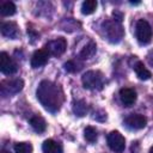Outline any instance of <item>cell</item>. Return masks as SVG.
Here are the masks:
<instances>
[{"mask_svg": "<svg viewBox=\"0 0 153 153\" xmlns=\"http://www.w3.org/2000/svg\"><path fill=\"white\" fill-rule=\"evenodd\" d=\"M96 51H97V45H96V43L90 42L87 45H85V47L82 48V50H81L80 54H79V57L82 59V60L90 59V57H92V56L96 54Z\"/></svg>", "mask_w": 153, "mask_h": 153, "instance_id": "2e32d148", "label": "cell"}, {"mask_svg": "<svg viewBox=\"0 0 153 153\" xmlns=\"http://www.w3.org/2000/svg\"><path fill=\"white\" fill-rule=\"evenodd\" d=\"M32 145L30 142H18L14 145L16 153H32Z\"/></svg>", "mask_w": 153, "mask_h": 153, "instance_id": "ffe728a7", "label": "cell"}, {"mask_svg": "<svg viewBox=\"0 0 153 153\" xmlns=\"http://www.w3.org/2000/svg\"><path fill=\"white\" fill-rule=\"evenodd\" d=\"M124 123L128 128L130 129H142L146 127L147 124V118L143 116V115H140V114H130L126 120H124Z\"/></svg>", "mask_w": 153, "mask_h": 153, "instance_id": "9c48e42d", "label": "cell"}, {"mask_svg": "<svg viewBox=\"0 0 153 153\" xmlns=\"http://www.w3.org/2000/svg\"><path fill=\"white\" fill-rule=\"evenodd\" d=\"M24 86V82L22 79H12V80H5L0 85V92L4 97L12 96L22 91Z\"/></svg>", "mask_w": 153, "mask_h": 153, "instance_id": "8992f818", "label": "cell"}, {"mask_svg": "<svg viewBox=\"0 0 153 153\" xmlns=\"http://www.w3.org/2000/svg\"><path fill=\"white\" fill-rule=\"evenodd\" d=\"M0 30H1V35H2V36L7 37V38H11V39H16V38H18L19 35H20L17 24L13 23V22L2 23L1 26H0Z\"/></svg>", "mask_w": 153, "mask_h": 153, "instance_id": "30bf717a", "label": "cell"}, {"mask_svg": "<svg viewBox=\"0 0 153 153\" xmlns=\"http://www.w3.org/2000/svg\"><path fill=\"white\" fill-rule=\"evenodd\" d=\"M149 153H153V146L151 147V149H149Z\"/></svg>", "mask_w": 153, "mask_h": 153, "instance_id": "603a6c76", "label": "cell"}, {"mask_svg": "<svg viewBox=\"0 0 153 153\" xmlns=\"http://www.w3.org/2000/svg\"><path fill=\"white\" fill-rule=\"evenodd\" d=\"M134 71H135L137 78H139L140 80H148V79L152 76L151 72L146 68V66H145L143 62H141V61H137V62L134 65Z\"/></svg>", "mask_w": 153, "mask_h": 153, "instance_id": "5bb4252c", "label": "cell"}, {"mask_svg": "<svg viewBox=\"0 0 153 153\" xmlns=\"http://www.w3.org/2000/svg\"><path fill=\"white\" fill-rule=\"evenodd\" d=\"M135 36L141 44H148L153 36V30L149 23L145 19H139L135 25Z\"/></svg>", "mask_w": 153, "mask_h": 153, "instance_id": "3957f363", "label": "cell"}, {"mask_svg": "<svg viewBox=\"0 0 153 153\" xmlns=\"http://www.w3.org/2000/svg\"><path fill=\"white\" fill-rule=\"evenodd\" d=\"M97 8V1L96 0H86L81 5V13L82 14H92Z\"/></svg>", "mask_w": 153, "mask_h": 153, "instance_id": "d6986e66", "label": "cell"}, {"mask_svg": "<svg viewBox=\"0 0 153 153\" xmlns=\"http://www.w3.org/2000/svg\"><path fill=\"white\" fill-rule=\"evenodd\" d=\"M106 142H108V146L111 151L116 152V153H121L124 151L126 148V140H124V136L117 131V130H114L111 131L108 137H106Z\"/></svg>", "mask_w": 153, "mask_h": 153, "instance_id": "5b68a950", "label": "cell"}, {"mask_svg": "<svg viewBox=\"0 0 153 153\" xmlns=\"http://www.w3.org/2000/svg\"><path fill=\"white\" fill-rule=\"evenodd\" d=\"M30 124L33 128V130L37 133H43L47 129V123H45L44 118L42 116H38V115L30 118Z\"/></svg>", "mask_w": 153, "mask_h": 153, "instance_id": "9a60e30c", "label": "cell"}, {"mask_svg": "<svg viewBox=\"0 0 153 153\" xmlns=\"http://www.w3.org/2000/svg\"><path fill=\"white\" fill-rule=\"evenodd\" d=\"M103 27H104V31H105V35L108 37V39L112 43H117L122 39L123 37V29L121 26V23H117V22H110V20H106L103 23Z\"/></svg>", "mask_w": 153, "mask_h": 153, "instance_id": "277c9868", "label": "cell"}, {"mask_svg": "<svg viewBox=\"0 0 153 153\" xmlns=\"http://www.w3.org/2000/svg\"><path fill=\"white\" fill-rule=\"evenodd\" d=\"M81 82L85 88L87 90H93V91H99L104 86V75L99 71H88L84 73L81 76Z\"/></svg>", "mask_w": 153, "mask_h": 153, "instance_id": "7a4b0ae2", "label": "cell"}, {"mask_svg": "<svg viewBox=\"0 0 153 153\" xmlns=\"http://www.w3.org/2000/svg\"><path fill=\"white\" fill-rule=\"evenodd\" d=\"M36 96L43 108L51 114H55L61 109L65 99L62 88L50 80H43L39 82Z\"/></svg>", "mask_w": 153, "mask_h": 153, "instance_id": "6da1fadb", "label": "cell"}, {"mask_svg": "<svg viewBox=\"0 0 153 153\" xmlns=\"http://www.w3.org/2000/svg\"><path fill=\"white\" fill-rule=\"evenodd\" d=\"M42 149L44 153H63L62 145L60 142H56L51 139H48L43 142Z\"/></svg>", "mask_w": 153, "mask_h": 153, "instance_id": "4fadbf2b", "label": "cell"}, {"mask_svg": "<svg viewBox=\"0 0 153 153\" xmlns=\"http://www.w3.org/2000/svg\"><path fill=\"white\" fill-rule=\"evenodd\" d=\"M87 110H88V106L86 104L85 100H76L73 103V112L76 115V116H85L87 114Z\"/></svg>", "mask_w": 153, "mask_h": 153, "instance_id": "e0dca14e", "label": "cell"}, {"mask_svg": "<svg viewBox=\"0 0 153 153\" xmlns=\"http://www.w3.org/2000/svg\"><path fill=\"white\" fill-rule=\"evenodd\" d=\"M84 137H85V140L86 141H88V142H94L96 140H97V130L93 128V127H86L85 128V130H84Z\"/></svg>", "mask_w": 153, "mask_h": 153, "instance_id": "44dd1931", "label": "cell"}, {"mask_svg": "<svg viewBox=\"0 0 153 153\" xmlns=\"http://www.w3.org/2000/svg\"><path fill=\"white\" fill-rule=\"evenodd\" d=\"M0 13L4 17L13 16L16 13V5L12 1H4L0 6Z\"/></svg>", "mask_w": 153, "mask_h": 153, "instance_id": "ac0fdd59", "label": "cell"}, {"mask_svg": "<svg viewBox=\"0 0 153 153\" xmlns=\"http://www.w3.org/2000/svg\"><path fill=\"white\" fill-rule=\"evenodd\" d=\"M0 71L6 74V75H11L14 74L18 71V65L14 62V60L5 51H2L0 54Z\"/></svg>", "mask_w": 153, "mask_h": 153, "instance_id": "ba28073f", "label": "cell"}, {"mask_svg": "<svg viewBox=\"0 0 153 153\" xmlns=\"http://www.w3.org/2000/svg\"><path fill=\"white\" fill-rule=\"evenodd\" d=\"M76 66H78V63H75V61H68V62L65 63V69H66L67 72L73 73V72H76V71L80 69V68L76 67Z\"/></svg>", "mask_w": 153, "mask_h": 153, "instance_id": "7402d4cb", "label": "cell"}, {"mask_svg": "<svg viewBox=\"0 0 153 153\" xmlns=\"http://www.w3.org/2000/svg\"><path fill=\"white\" fill-rule=\"evenodd\" d=\"M1 153H10V152H7V151H5V149H4V151H1Z\"/></svg>", "mask_w": 153, "mask_h": 153, "instance_id": "cb8c5ba5", "label": "cell"}, {"mask_svg": "<svg viewBox=\"0 0 153 153\" xmlns=\"http://www.w3.org/2000/svg\"><path fill=\"white\" fill-rule=\"evenodd\" d=\"M66 48H67V42L62 37H57L53 41H49L44 47V49L49 53V55H53V56L62 55L66 51Z\"/></svg>", "mask_w": 153, "mask_h": 153, "instance_id": "52a82bcc", "label": "cell"}, {"mask_svg": "<svg viewBox=\"0 0 153 153\" xmlns=\"http://www.w3.org/2000/svg\"><path fill=\"white\" fill-rule=\"evenodd\" d=\"M49 53L45 50V49H39V50H36L31 57V67L32 68H39L42 66H44L48 60H49Z\"/></svg>", "mask_w": 153, "mask_h": 153, "instance_id": "8fae6325", "label": "cell"}, {"mask_svg": "<svg viewBox=\"0 0 153 153\" xmlns=\"http://www.w3.org/2000/svg\"><path fill=\"white\" fill-rule=\"evenodd\" d=\"M120 99L124 106H131L136 100V92L133 88L124 87L120 91Z\"/></svg>", "mask_w": 153, "mask_h": 153, "instance_id": "7c38bea8", "label": "cell"}]
</instances>
